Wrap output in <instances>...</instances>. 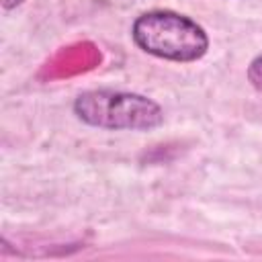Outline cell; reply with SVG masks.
<instances>
[{
    "label": "cell",
    "instance_id": "7a4b0ae2",
    "mask_svg": "<svg viewBox=\"0 0 262 262\" xmlns=\"http://www.w3.org/2000/svg\"><path fill=\"white\" fill-rule=\"evenodd\" d=\"M74 113L82 123L111 131H151L164 123L156 100L121 90H86L74 100Z\"/></svg>",
    "mask_w": 262,
    "mask_h": 262
},
{
    "label": "cell",
    "instance_id": "277c9868",
    "mask_svg": "<svg viewBox=\"0 0 262 262\" xmlns=\"http://www.w3.org/2000/svg\"><path fill=\"white\" fill-rule=\"evenodd\" d=\"M20 2L23 0H2V6H4V10H10V8H16Z\"/></svg>",
    "mask_w": 262,
    "mask_h": 262
},
{
    "label": "cell",
    "instance_id": "6da1fadb",
    "mask_svg": "<svg viewBox=\"0 0 262 262\" xmlns=\"http://www.w3.org/2000/svg\"><path fill=\"white\" fill-rule=\"evenodd\" d=\"M131 37L141 51L168 61H196L209 49L205 29L190 16L174 10L139 14L131 27Z\"/></svg>",
    "mask_w": 262,
    "mask_h": 262
},
{
    "label": "cell",
    "instance_id": "3957f363",
    "mask_svg": "<svg viewBox=\"0 0 262 262\" xmlns=\"http://www.w3.org/2000/svg\"><path fill=\"white\" fill-rule=\"evenodd\" d=\"M248 80H250V84L258 92H262V55H258V57H254L250 61V66H248Z\"/></svg>",
    "mask_w": 262,
    "mask_h": 262
}]
</instances>
